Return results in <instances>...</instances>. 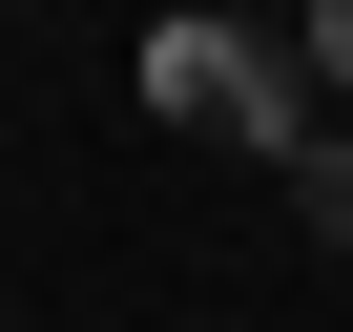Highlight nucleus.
Instances as JSON below:
<instances>
[{
	"instance_id": "obj_2",
	"label": "nucleus",
	"mask_w": 353,
	"mask_h": 332,
	"mask_svg": "<svg viewBox=\"0 0 353 332\" xmlns=\"http://www.w3.org/2000/svg\"><path fill=\"white\" fill-rule=\"evenodd\" d=\"M291 208H312V229L353 249V145H312V166H291Z\"/></svg>"
},
{
	"instance_id": "obj_1",
	"label": "nucleus",
	"mask_w": 353,
	"mask_h": 332,
	"mask_svg": "<svg viewBox=\"0 0 353 332\" xmlns=\"http://www.w3.org/2000/svg\"><path fill=\"white\" fill-rule=\"evenodd\" d=\"M145 104L188 125V145H250V166H312V125H291V63H270L250 21H166V42H145Z\"/></svg>"
},
{
	"instance_id": "obj_3",
	"label": "nucleus",
	"mask_w": 353,
	"mask_h": 332,
	"mask_svg": "<svg viewBox=\"0 0 353 332\" xmlns=\"http://www.w3.org/2000/svg\"><path fill=\"white\" fill-rule=\"evenodd\" d=\"M312 63H332V83H353V0H332V21H312Z\"/></svg>"
}]
</instances>
